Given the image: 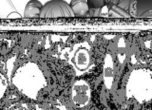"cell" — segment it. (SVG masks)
<instances>
[{"instance_id": "ba28073f", "label": "cell", "mask_w": 152, "mask_h": 110, "mask_svg": "<svg viewBox=\"0 0 152 110\" xmlns=\"http://www.w3.org/2000/svg\"><path fill=\"white\" fill-rule=\"evenodd\" d=\"M117 2V6L121 8V10H124L125 11H128L129 6V4L131 3L130 1H120Z\"/></svg>"}, {"instance_id": "52a82bcc", "label": "cell", "mask_w": 152, "mask_h": 110, "mask_svg": "<svg viewBox=\"0 0 152 110\" xmlns=\"http://www.w3.org/2000/svg\"><path fill=\"white\" fill-rule=\"evenodd\" d=\"M110 17H130L131 15L117 6H113L109 11Z\"/></svg>"}, {"instance_id": "3957f363", "label": "cell", "mask_w": 152, "mask_h": 110, "mask_svg": "<svg viewBox=\"0 0 152 110\" xmlns=\"http://www.w3.org/2000/svg\"><path fill=\"white\" fill-rule=\"evenodd\" d=\"M136 16L151 18L152 16V0H139L136 1Z\"/></svg>"}, {"instance_id": "277c9868", "label": "cell", "mask_w": 152, "mask_h": 110, "mask_svg": "<svg viewBox=\"0 0 152 110\" xmlns=\"http://www.w3.org/2000/svg\"><path fill=\"white\" fill-rule=\"evenodd\" d=\"M42 5L39 1H30L28 2L24 11V17L26 18L40 17Z\"/></svg>"}, {"instance_id": "7a4b0ae2", "label": "cell", "mask_w": 152, "mask_h": 110, "mask_svg": "<svg viewBox=\"0 0 152 110\" xmlns=\"http://www.w3.org/2000/svg\"><path fill=\"white\" fill-rule=\"evenodd\" d=\"M90 98V89L85 82H77L73 87V101L76 105L83 107Z\"/></svg>"}, {"instance_id": "6da1fadb", "label": "cell", "mask_w": 152, "mask_h": 110, "mask_svg": "<svg viewBox=\"0 0 152 110\" xmlns=\"http://www.w3.org/2000/svg\"><path fill=\"white\" fill-rule=\"evenodd\" d=\"M75 14L71 7L66 1L53 0L47 2L43 7L40 15L41 18L72 17Z\"/></svg>"}, {"instance_id": "5b68a950", "label": "cell", "mask_w": 152, "mask_h": 110, "mask_svg": "<svg viewBox=\"0 0 152 110\" xmlns=\"http://www.w3.org/2000/svg\"><path fill=\"white\" fill-rule=\"evenodd\" d=\"M71 8L75 15H82L86 14L89 6L86 1L83 0H74L71 2Z\"/></svg>"}, {"instance_id": "9c48e42d", "label": "cell", "mask_w": 152, "mask_h": 110, "mask_svg": "<svg viewBox=\"0 0 152 110\" xmlns=\"http://www.w3.org/2000/svg\"><path fill=\"white\" fill-rule=\"evenodd\" d=\"M88 4L91 7H102L104 6V1H90L88 2ZM89 5H88V6H89Z\"/></svg>"}, {"instance_id": "8992f818", "label": "cell", "mask_w": 152, "mask_h": 110, "mask_svg": "<svg viewBox=\"0 0 152 110\" xmlns=\"http://www.w3.org/2000/svg\"><path fill=\"white\" fill-rule=\"evenodd\" d=\"M75 60L76 65L80 68H85L89 63V56L86 51L80 50L75 55Z\"/></svg>"}]
</instances>
